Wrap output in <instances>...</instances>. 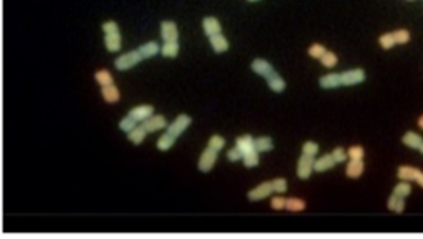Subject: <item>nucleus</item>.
<instances>
[{
    "label": "nucleus",
    "instance_id": "f257e3e1",
    "mask_svg": "<svg viewBox=\"0 0 423 239\" xmlns=\"http://www.w3.org/2000/svg\"><path fill=\"white\" fill-rule=\"evenodd\" d=\"M142 60L144 58H142V55L139 53V50L129 51V53L121 55L119 58L114 61V66H116V70H119V71H127V70H131L132 66L141 63Z\"/></svg>",
    "mask_w": 423,
    "mask_h": 239
},
{
    "label": "nucleus",
    "instance_id": "f03ea898",
    "mask_svg": "<svg viewBox=\"0 0 423 239\" xmlns=\"http://www.w3.org/2000/svg\"><path fill=\"white\" fill-rule=\"evenodd\" d=\"M314 163H316V159L311 157V155L303 154L301 159L298 160V176L299 178L308 180L314 171Z\"/></svg>",
    "mask_w": 423,
    "mask_h": 239
},
{
    "label": "nucleus",
    "instance_id": "7ed1b4c3",
    "mask_svg": "<svg viewBox=\"0 0 423 239\" xmlns=\"http://www.w3.org/2000/svg\"><path fill=\"white\" fill-rule=\"evenodd\" d=\"M216 159H218V152L207 147L199 159V170L204 171V173H209V171L213 168V165L216 163Z\"/></svg>",
    "mask_w": 423,
    "mask_h": 239
},
{
    "label": "nucleus",
    "instance_id": "20e7f679",
    "mask_svg": "<svg viewBox=\"0 0 423 239\" xmlns=\"http://www.w3.org/2000/svg\"><path fill=\"white\" fill-rule=\"evenodd\" d=\"M190 124H192V119L189 116H185V114H180L170 126H167V134H170L174 139H177L180 134L185 132V129H187Z\"/></svg>",
    "mask_w": 423,
    "mask_h": 239
},
{
    "label": "nucleus",
    "instance_id": "39448f33",
    "mask_svg": "<svg viewBox=\"0 0 423 239\" xmlns=\"http://www.w3.org/2000/svg\"><path fill=\"white\" fill-rule=\"evenodd\" d=\"M273 193H275V190H273V183L271 181H265V183H260L258 186H255L253 190L248 191V200L250 201H260L263 198L271 196Z\"/></svg>",
    "mask_w": 423,
    "mask_h": 239
},
{
    "label": "nucleus",
    "instance_id": "423d86ee",
    "mask_svg": "<svg viewBox=\"0 0 423 239\" xmlns=\"http://www.w3.org/2000/svg\"><path fill=\"white\" fill-rule=\"evenodd\" d=\"M340 80H342V84H344V86L360 84V82L365 81V71L360 70V68L344 71V73H340Z\"/></svg>",
    "mask_w": 423,
    "mask_h": 239
},
{
    "label": "nucleus",
    "instance_id": "0eeeda50",
    "mask_svg": "<svg viewBox=\"0 0 423 239\" xmlns=\"http://www.w3.org/2000/svg\"><path fill=\"white\" fill-rule=\"evenodd\" d=\"M141 126L146 129L147 134L149 132H157V131H161V129H167V121L164 116H151L144 122H141Z\"/></svg>",
    "mask_w": 423,
    "mask_h": 239
},
{
    "label": "nucleus",
    "instance_id": "6e6552de",
    "mask_svg": "<svg viewBox=\"0 0 423 239\" xmlns=\"http://www.w3.org/2000/svg\"><path fill=\"white\" fill-rule=\"evenodd\" d=\"M129 116H132L137 122H144L146 119H149L151 116H154V107L149 106V104H144V106H136L129 111Z\"/></svg>",
    "mask_w": 423,
    "mask_h": 239
},
{
    "label": "nucleus",
    "instance_id": "1a4fd4ad",
    "mask_svg": "<svg viewBox=\"0 0 423 239\" xmlns=\"http://www.w3.org/2000/svg\"><path fill=\"white\" fill-rule=\"evenodd\" d=\"M161 36L164 41H175L179 38V30H177V25L174 22H166L161 23Z\"/></svg>",
    "mask_w": 423,
    "mask_h": 239
},
{
    "label": "nucleus",
    "instance_id": "9d476101",
    "mask_svg": "<svg viewBox=\"0 0 423 239\" xmlns=\"http://www.w3.org/2000/svg\"><path fill=\"white\" fill-rule=\"evenodd\" d=\"M419 175H420V170L412 167V165H400L399 170H397L399 180H404V181H417Z\"/></svg>",
    "mask_w": 423,
    "mask_h": 239
},
{
    "label": "nucleus",
    "instance_id": "9b49d317",
    "mask_svg": "<svg viewBox=\"0 0 423 239\" xmlns=\"http://www.w3.org/2000/svg\"><path fill=\"white\" fill-rule=\"evenodd\" d=\"M251 70H253L256 75H260V76H263V78H268L270 75H273V73H275L273 66L268 63L266 60H261V58L253 60V63H251Z\"/></svg>",
    "mask_w": 423,
    "mask_h": 239
},
{
    "label": "nucleus",
    "instance_id": "f8f14e48",
    "mask_svg": "<svg viewBox=\"0 0 423 239\" xmlns=\"http://www.w3.org/2000/svg\"><path fill=\"white\" fill-rule=\"evenodd\" d=\"M235 144H236L235 147L238 149L243 155L248 154V152H251V150H256V147H255V139L251 137L250 134H245V136L238 137V139H236Z\"/></svg>",
    "mask_w": 423,
    "mask_h": 239
},
{
    "label": "nucleus",
    "instance_id": "ddd939ff",
    "mask_svg": "<svg viewBox=\"0 0 423 239\" xmlns=\"http://www.w3.org/2000/svg\"><path fill=\"white\" fill-rule=\"evenodd\" d=\"M364 173V160H349L347 167H345V175L349 178H359Z\"/></svg>",
    "mask_w": 423,
    "mask_h": 239
},
{
    "label": "nucleus",
    "instance_id": "4468645a",
    "mask_svg": "<svg viewBox=\"0 0 423 239\" xmlns=\"http://www.w3.org/2000/svg\"><path fill=\"white\" fill-rule=\"evenodd\" d=\"M202 27H204V32L209 35V38H210V36H213V35L221 33V25H220V22L215 17H205Z\"/></svg>",
    "mask_w": 423,
    "mask_h": 239
},
{
    "label": "nucleus",
    "instance_id": "2eb2a0df",
    "mask_svg": "<svg viewBox=\"0 0 423 239\" xmlns=\"http://www.w3.org/2000/svg\"><path fill=\"white\" fill-rule=\"evenodd\" d=\"M319 84H321V87H324V89H332V87H337L342 84V80H340L339 73H329V75L322 76L321 80H319Z\"/></svg>",
    "mask_w": 423,
    "mask_h": 239
},
{
    "label": "nucleus",
    "instance_id": "dca6fc26",
    "mask_svg": "<svg viewBox=\"0 0 423 239\" xmlns=\"http://www.w3.org/2000/svg\"><path fill=\"white\" fill-rule=\"evenodd\" d=\"M334 165H336V160H334L332 154H326L316 160V163H314V171H327V170H331Z\"/></svg>",
    "mask_w": 423,
    "mask_h": 239
},
{
    "label": "nucleus",
    "instance_id": "f3484780",
    "mask_svg": "<svg viewBox=\"0 0 423 239\" xmlns=\"http://www.w3.org/2000/svg\"><path fill=\"white\" fill-rule=\"evenodd\" d=\"M210 45H212V48H213L215 53H225V51L228 50V46H230L228 40H226L221 33L210 36Z\"/></svg>",
    "mask_w": 423,
    "mask_h": 239
},
{
    "label": "nucleus",
    "instance_id": "a211bd4d",
    "mask_svg": "<svg viewBox=\"0 0 423 239\" xmlns=\"http://www.w3.org/2000/svg\"><path fill=\"white\" fill-rule=\"evenodd\" d=\"M265 80H266V82H268V86H270L275 92H283V91L286 89V82H285V80H283V78L278 75L276 71L273 73V75L268 76V78H265Z\"/></svg>",
    "mask_w": 423,
    "mask_h": 239
},
{
    "label": "nucleus",
    "instance_id": "6ab92c4d",
    "mask_svg": "<svg viewBox=\"0 0 423 239\" xmlns=\"http://www.w3.org/2000/svg\"><path fill=\"white\" fill-rule=\"evenodd\" d=\"M101 96H103V99H105L106 102H109V104L117 102V101H119V97H121L119 89H117L114 84H109V86H105V87H103Z\"/></svg>",
    "mask_w": 423,
    "mask_h": 239
},
{
    "label": "nucleus",
    "instance_id": "aec40b11",
    "mask_svg": "<svg viewBox=\"0 0 423 239\" xmlns=\"http://www.w3.org/2000/svg\"><path fill=\"white\" fill-rule=\"evenodd\" d=\"M402 140H404V144L407 147H410L414 150H420V147L423 145V137L417 132H407Z\"/></svg>",
    "mask_w": 423,
    "mask_h": 239
},
{
    "label": "nucleus",
    "instance_id": "412c9836",
    "mask_svg": "<svg viewBox=\"0 0 423 239\" xmlns=\"http://www.w3.org/2000/svg\"><path fill=\"white\" fill-rule=\"evenodd\" d=\"M105 45H106L107 50L112 51V53H114V51H119L121 50V35H119V32L107 33L105 36Z\"/></svg>",
    "mask_w": 423,
    "mask_h": 239
},
{
    "label": "nucleus",
    "instance_id": "4be33fe9",
    "mask_svg": "<svg viewBox=\"0 0 423 239\" xmlns=\"http://www.w3.org/2000/svg\"><path fill=\"white\" fill-rule=\"evenodd\" d=\"M137 50H139V53L142 55V58H152V56H156L159 51H161L156 41H147V43L139 46Z\"/></svg>",
    "mask_w": 423,
    "mask_h": 239
},
{
    "label": "nucleus",
    "instance_id": "5701e85b",
    "mask_svg": "<svg viewBox=\"0 0 423 239\" xmlns=\"http://www.w3.org/2000/svg\"><path fill=\"white\" fill-rule=\"evenodd\" d=\"M161 53L166 58H175L179 55V43L177 40L175 41H164V45L161 46Z\"/></svg>",
    "mask_w": 423,
    "mask_h": 239
},
{
    "label": "nucleus",
    "instance_id": "b1692460",
    "mask_svg": "<svg viewBox=\"0 0 423 239\" xmlns=\"http://www.w3.org/2000/svg\"><path fill=\"white\" fill-rule=\"evenodd\" d=\"M387 206H389V210H392V211L402 213L405 210V198H402V196H397V195L392 193L389 201H387Z\"/></svg>",
    "mask_w": 423,
    "mask_h": 239
},
{
    "label": "nucleus",
    "instance_id": "393cba45",
    "mask_svg": "<svg viewBox=\"0 0 423 239\" xmlns=\"http://www.w3.org/2000/svg\"><path fill=\"white\" fill-rule=\"evenodd\" d=\"M146 134H147L146 129H144L142 126H137L136 129H132L131 132H127V139L131 140L132 144L139 145V144H142V140H144V137H146Z\"/></svg>",
    "mask_w": 423,
    "mask_h": 239
},
{
    "label": "nucleus",
    "instance_id": "a878e982",
    "mask_svg": "<svg viewBox=\"0 0 423 239\" xmlns=\"http://www.w3.org/2000/svg\"><path fill=\"white\" fill-rule=\"evenodd\" d=\"M95 80L98 81V84H101V87L109 86V84H114V82H112V75H111V73L107 71V70H100V71H96Z\"/></svg>",
    "mask_w": 423,
    "mask_h": 239
},
{
    "label": "nucleus",
    "instance_id": "bb28decb",
    "mask_svg": "<svg viewBox=\"0 0 423 239\" xmlns=\"http://www.w3.org/2000/svg\"><path fill=\"white\" fill-rule=\"evenodd\" d=\"M258 163H260V152L258 150H251V152L243 155V165L246 168L258 167Z\"/></svg>",
    "mask_w": 423,
    "mask_h": 239
},
{
    "label": "nucleus",
    "instance_id": "cd10ccee",
    "mask_svg": "<svg viewBox=\"0 0 423 239\" xmlns=\"http://www.w3.org/2000/svg\"><path fill=\"white\" fill-rule=\"evenodd\" d=\"M255 147H256L258 152L261 154V152H270V150H273L275 145H273L271 137H258V139H255Z\"/></svg>",
    "mask_w": 423,
    "mask_h": 239
},
{
    "label": "nucleus",
    "instance_id": "c85d7f7f",
    "mask_svg": "<svg viewBox=\"0 0 423 239\" xmlns=\"http://www.w3.org/2000/svg\"><path fill=\"white\" fill-rule=\"evenodd\" d=\"M175 140H177V139H174L172 136H170V134L166 132L164 136L159 137V140H157V149L162 150V152H167V150L172 149V145L175 144Z\"/></svg>",
    "mask_w": 423,
    "mask_h": 239
},
{
    "label": "nucleus",
    "instance_id": "c756f323",
    "mask_svg": "<svg viewBox=\"0 0 423 239\" xmlns=\"http://www.w3.org/2000/svg\"><path fill=\"white\" fill-rule=\"evenodd\" d=\"M410 193H412V185H410V181H404V180H400V183H399V185H395V188H394V195L402 196V198H407V196H409Z\"/></svg>",
    "mask_w": 423,
    "mask_h": 239
},
{
    "label": "nucleus",
    "instance_id": "7c9ffc66",
    "mask_svg": "<svg viewBox=\"0 0 423 239\" xmlns=\"http://www.w3.org/2000/svg\"><path fill=\"white\" fill-rule=\"evenodd\" d=\"M326 48H324V45H321V43H314V45H311L309 46V50H308V53H309V56H311V58H314V60H321L324 55H326Z\"/></svg>",
    "mask_w": 423,
    "mask_h": 239
},
{
    "label": "nucleus",
    "instance_id": "2f4dec72",
    "mask_svg": "<svg viewBox=\"0 0 423 239\" xmlns=\"http://www.w3.org/2000/svg\"><path fill=\"white\" fill-rule=\"evenodd\" d=\"M304 208H306V203H304L303 200L299 198H286V210L288 211H303Z\"/></svg>",
    "mask_w": 423,
    "mask_h": 239
},
{
    "label": "nucleus",
    "instance_id": "473e14b6",
    "mask_svg": "<svg viewBox=\"0 0 423 239\" xmlns=\"http://www.w3.org/2000/svg\"><path fill=\"white\" fill-rule=\"evenodd\" d=\"M137 127V121L136 119H134L132 116H127L124 117V119H121V122H119V129L121 131H124V132H131L132 129H136Z\"/></svg>",
    "mask_w": 423,
    "mask_h": 239
},
{
    "label": "nucleus",
    "instance_id": "72a5a7b5",
    "mask_svg": "<svg viewBox=\"0 0 423 239\" xmlns=\"http://www.w3.org/2000/svg\"><path fill=\"white\" fill-rule=\"evenodd\" d=\"M379 43H380V46L384 50H390V48H394V46L397 45V41L394 38V33H384L379 38Z\"/></svg>",
    "mask_w": 423,
    "mask_h": 239
},
{
    "label": "nucleus",
    "instance_id": "f704fd0d",
    "mask_svg": "<svg viewBox=\"0 0 423 239\" xmlns=\"http://www.w3.org/2000/svg\"><path fill=\"white\" fill-rule=\"evenodd\" d=\"M321 65L324 68H334L337 65V55L332 53V51H326V55L321 58Z\"/></svg>",
    "mask_w": 423,
    "mask_h": 239
},
{
    "label": "nucleus",
    "instance_id": "c9c22d12",
    "mask_svg": "<svg viewBox=\"0 0 423 239\" xmlns=\"http://www.w3.org/2000/svg\"><path fill=\"white\" fill-rule=\"evenodd\" d=\"M347 155H349V159H352V160H364L365 150L362 145H352V147L347 150Z\"/></svg>",
    "mask_w": 423,
    "mask_h": 239
},
{
    "label": "nucleus",
    "instance_id": "e433bc0d",
    "mask_svg": "<svg viewBox=\"0 0 423 239\" xmlns=\"http://www.w3.org/2000/svg\"><path fill=\"white\" fill-rule=\"evenodd\" d=\"M207 147L216 150V152H220V150H223V147H225V139L221 137V136H212V137L209 139V145H207Z\"/></svg>",
    "mask_w": 423,
    "mask_h": 239
},
{
    "label": "nucleus",
    "instance_id": "4c0bfd02",
    "mask_svg": "<svg viewBox=\"0 0 423 239\" xmlns=\"http://www.w3.org/2000/svg\"><path fill=\"white\" fill-rule=\"evenodd\" d=\"M394 38L397 41V45H407L410 41V32L405 28L397 30V32H394Z\"/></svg>",
    "mask_w": 423,
    "mask_h": 239
},
{
    "label": "nucleus",
    "instance_id": "58836bf2",
    "mask_svg": "<svg viewBox=\"0 0 423 239\" xmlns=\"http://www.w3.org/2000/svg\"><path fill=\"white\" fill-rule=\"evenodd\" d=\"M273 183V190H275V193H278V195H281V193H285V191L288 190V181H286V178H275L271 181Z\"/></svg>",
    "mask_w": 423,
    "mask_h": 239
},
{
    "label": "nucleus",
    "instance_id": "ea45409f",
    "mask_svg": "<svg viewBox=\"0 0 423 239\" xmlns=\"http://www.w3.org/2000/svg\"><path fill=\"white\" fill-rule=\"evenodd\" d=\"M317 152H319V145L316 142H311V140H309V142L303 144V154L311 155V157H316Z\"/></svg>",
    "mask_w": 423,
    "mask_h": 239
},
{
    "label": "nucleus",
    "instance_id": "a19ab883",
    "mask_svg": "<svg viewBox=\"0 0 423 239\" xmlns=\"http://www.w3.org/2000/svg\"><path fill=\"white\" fill-rule=\"evenodd\" d=\"M332 157H334V160H336V163H344L345 160L349 159V155L342 147H336L332 150Z\"/></svg>",
    "mask_w": 423,
    "mask_h": 239
},
{
    "label": "nucleus",
    "instance_id": "79ce46f5",
    "mask_svg": "<svg viewBox=\"0 0 423 239\" xmlns=\"http://www.w3.org/2000/svg\"><path fill=\"white\" fill-rule=\"evenodd\" d=\"M271 208L273 210H286V198H283V196H280L276 193L275 198H271Z\"/></svg>",
    "mask_w": 423,
    "mask_h": 239
},
{
    "label": "nucleus",
    "instance_id": "37998d69",
    "mask_svg": "<svg viewBox=\"0 0 423 239\" xmlns=\"http://www.w3.org/2000/svg\"><path fill=\"white\" fill-rule=\"evenodd\" d=\"M226 157H228L230 162H238V160H243V154H241L236 147H233L226 152Z\"/></svg>",
    "mask_w": 423,
    "mask_h": 239
},
{
    "label": "nucleus",
    "instance_id": "c03bdc74",
    "mask_svg": "<svg viewBox=\"0 0 423 239\" xmlns=\"http://www.w3.org/2000/svg\"><path fill=\"white\" fill-rule=\"evenodd\" d=\"M103 32H105V35H107V33H116V32H119V28H117V23L116 22H105L103 23Z\"/></svg>",
    "mask_w": 423,
    "mask_h": 239
},
{
    "label": "nucleus",
    "instance_id": "a18cd8bd",
    "mask_svg": "<svg viewBox=\"0 0 423 239\" xmlns=\"http://www.w3.org/2000/svg\"><path fill=\"white\" fill-rule=\"evenodd\" d=\"M417 183H419L422 188H423V171H420V175H419V178H417Z\"/></svg>",
    "mask_w": 423,
    "mask_h": 239
},
{
    "label": "nucleus",
    "instance_id": "49530a36",
    "mask_svg": "<svg viewBox=\"0 0 423 239\" xmlns=\"http://www.w3.org/2000/svg\"><path fill=\"white\" fill-rule=\"evenodd\" d=\"M419 127H420V129H423V116L419 119Z\"/></svg>",
    "mask_w": 423,
    "mask_h": 239
},
{
    "label": "nucleus",
    "instance_id": "de8ad7c7",
    "mask_svg": "<svg viewBox=\"0 0 423 239\" xmlns=\"http://www.w3.org/2000/svg\"><path fill=\"white\" fill-rule=\"evenodd\" d=\"M420 152L423 154V145H422V147H420Z\"/></svg>",
    "mask_w": 423,
    "mask_h": 239
},
{
    "label": "nucleus",
    "instance_id": "09e8293b",
    "mask_svg": "<svg viewBox=\"0 0 423 239\" xmlns=\"http://www.w3.org/2000/svg\"><path fill=\"white\" fill-rule=\"evenodd\" d=\"M250 2H258V0H250Z\"/></svg>",
    "mask_w": 423,
    "mask_h": 239
}]
</instances>
